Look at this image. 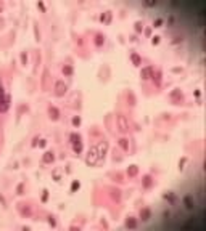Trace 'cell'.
Wrapping results in <instances>:
<instances>
[{"label": "cell", "instance_id": "1", "mask_svg": "<svg viewBox=\"0 0 206 231\" xmlns=\"http://www.w3.org/2000/svg\"><path fill=\"white\" fill-rule=\"evenodd\" d=\"M98 162V152H97V146H92L85 156V164L87 165H95Z\"/></svg>", "mask_w": 206, "mask_h": 231}, {"label": "cell", "instance_id": "2", "mask_svg": "<svg viewBox=\"0 0 206 231\" xmlns=\"http://www.w3.org/2000/svg\"><path fill=\"white\" fill-rule=\"evenodd\" d=\"M10 106V96L3 93V85L0 84V111L5 112Z\"/></svg>", "mask_w": 206, "mask_h": 231}, {"label": "cell", "instance_id": "3", "mask_svg": "<svg viewBox=\"0 0 206 231\" xmlns=\"http://www.w3.org/2000/svg\"><path fill=\"white\" fill-rule=\"evenodd\" d=\"M68 92V85L63 82V80H58V82H55V95L56 96H64Z\"/></svg>", "mask_w": 206, "mask_h": 231}, {"label": "cell", "instance_id": "4", "mask_svg": "<svg viewBox=\"0 0 206 231\" xmlns=\"http://www.w3.org/2000/svg\"><path fill=\"white\" fill-rule=\"evenodd\" d=\"M118 127H119V130H121L122 133L129 132V120L126 119V116H122V114L118 116Z\"/></svg>", "mask_w": 206, "mask_h": 231}, {"label": "cell", "instance_id": "5", "mask_svg": "<svg viewBox=\"0 0 206 231\" xmlns=\"http://www.w3.org/2000/svg\"><path fill=\"white\" fill-rule=\"evenodd\" d=\"M106 149H108V143L106 141H100L97 145V152H98V159H103L105 154H106Z\"/></svg>", "mask_w": 206, "mask_h": 231}, {"label": "cell", "instance_id": "6", "mask_svg": "<svg viewBox=\"0 0 206 231\" xmlns=\"http://www.w3.org/2000/svg\"><path fill=\"white\" fill-rule=\"evenodd\" d=\"M49 116L52 120H58L60 119V111L56 106H49Z\"/></svg>", "mask_w": 206, "mask_h": 231}, {"label": "cell", "instance_id": "7", "mask_svg": "<svg viewBox=\"0 0 206 231\" xmlns=\"http://www.w3.org/2000/svg\"><path fill=\"white\" fill-rule=\"evenodd\" d=\"M150 217H152V210L150 209H140V218H142V222H148L150 220Z\"/></svg>", "mask_w": 206, "mask_h": 231}, {"label": "cell", "instance_id": "8", "mask_svg": "<svg viewBox=\"0 0 206 231\" xmlns=\"http://www.w3.org/2000/svg\"><path fill=\"white\" fill-rule=\"evenodd\" d=\"M42 160H44L45 164H50V162H53L55 160V154L52 151H45L44 156H42Z\"/></svg>", "mask_w": 206, "mask_h": 231}, {"label": "cell", "instance_id": "9", "mask_svg": "<svg viewBox=\"0 0 206 231\" xmlns=\"http://www.w3.org/2000/svg\"><path fill=\"white\" fill-rule=\"evenodd\" d=\"M152 74H153V67L152 66L144 67V69L140 71V77H142V79H148V77H152Z\"/></svg>", "mask_w": 206, "mask_h": 231}, {"label": "cell", "instance_id": "10", "mask_svg": "<svg viewBox=\"0 0 206 231\" xmlns=\"http://www.w3.org/2000/svg\"><path fill=\"white\" fill-rule=\"evenodd\" d=\"M126 226L130 228V230L137 228V220H135L134 217H127V220H126Z\"/></svg>", "mask_w": 206, "mask_h": 231}, {"label": "cell", "instance_id": "11", "mask_svg": "<svg viewBox=\"0 0 206 231\" xmlns=\"http://www.w3.org/2000/svg\"><path fill=\"white\" fill-rule=\"evenodd\" d=\"M184 204L187 209H193V205H195V201H193L192 196H185L184 197Z\"/></svg>", "mask_w": 206, "mask_h": 231}, {"label": "cell", "instance_id": "12", "mask_svg": "<svg viewBox=\"0 0 206 231\" xmlns=\"http://www.w3.org/2000/svg\"><path fill=\"white\" fill-rule=\"evenodd\" d=\"M119 146L122 148V151H129V140L127 138H119Z\"/></svg>", "mask_w": 206, "mask_h": 231}, {"label": "cell", "instance_id": "13", "mask_svg": "<svg viewBox=\"0 0 206 231\" xmlns=\"http://www.w3.org/2000/svg\"><path fill=\"white\" fill-rule=\"evenodd\" d=\"M94 42H95V45H97V47H102V45L105 44V36H103V34H97Z\"/></svg>", "mask_w": 206, "mask_h": 231}, {"label": "cell", "instance_id": "14", "mask_svg": "<svg viewBox=\"0 0 206 231\" xmlns=\"http://www.w3.org/2000/svg\"><path fill=\"white\" fill-rule=\"evenodd\" d=\"M100 21H102V22H110V21H111V11H105V13H102Z\"/></svg>", "mask_w": 206, "mask_h": 231}, {"label": "cell", "instance_id": "15", "mask_svg": "<svg viewBox=\"0 0 206 231\" xmlns=\"http://www.w3.org/2000/svg\"><path fill=\"white\" fill-rule=\"evenodd\" d=\"M137 173H139V167L137 165H130L129 169H127V175L129 177H135Z\"/></svg>", "mask_w": 206, "mask_h": 231}, {"label": "cell", "instance_id": "16", "mask_svg": "<svg viewBox=\"0 0 206 231\" xmlns=\"http://www.w3.org/2000/svg\"><path fill=\"white\" fill-rule=\"evenodd\" d=\"M130 59H132V63H134L135 66H140V64H142V59H140V56L137 53H132V55H130Z\"/></svg>", "mask_w": 206, "mask_h": 231}, {"label": "cell", "instance_id": "17", "mask_svg": "<svg viewBox=\"0 0 206 231\" xmlns=\"http://www.w3.org/2000/svg\"><path fill=\"white\" fill-rule=\"evenodd\" d=\"M72 149H74V152H76V154H81V151H82V141L72 143Z\"/></svg>", "mask_w": 206, "mask_h": 231}, {"label": "cell", "instance_id": "18", "mask_svg": "<svg viewBox=\"0 0 206 231\" xmlns=\"http://www.w3.org/2000/svg\"><path fill=\"white\" fill-rule=\"evenodd\" d=\"M79 188H81V182H79V180H72V183H71V193H76Z\"/></svg>", "mask_w": 206, "mask_h": 231}, {"label": "cell", "instance_id": "19", "mask_svg": "<svg viewBox=\"0 0 206 231\" xmlns=\"http://www.w3.org/2000/svg\"><path fill=\"white\" fill-rule=\"evenodd\" d=\"M72 72H74V69H72V66H63V74L64 76H72Z\"/></svg>", "mask_w": 206, "mask_h": 231}, {"label": "cell", "instance_id": "20", "mask_svg": "<svg viewBox=\"0 0 206 231\" xmlns=\"http://www.w3.org/2000/svg\"><path fill=\"white\" fill-rule=\"evenodd\" d=\"M152 177H150V175H145V177H144V186L145 188H150V186H152Z\"/></svg>", "mask_w": 206, "mask_h": 231}, {"label": "cell", "instance_id": "21", "mask_svg": "<svg viewBox=\"0 0 206 231\" xmlns=\"http://www.w3.org/2000/svg\"><path fill=\"white\" fill-rule=\"evenodd\" d=\"M69 140H71V143L81 141V135H79V133H71V135H69Z\"/></svg>", "mask_w": 206, "mask_h": 231}, {"label": "cell", "instance_id": "22", "mask_svg": "<svg viewBox=\"0 0 206 231\" xmlns=\"http://www.w3.org/2000/svg\"><path fill=\"white\" fill-rule=\"evenodd\" d=\"M152 79H153V80H156V84L159 85V82H161V72H155V71H153Z\"/></svg>", "mask_w": 206, "mask_h": 231}, {"label": "cell", "instance_id": "23", "mask_svg": "<svg viewBox=\"0 0 206 231\" xmlns=\"http://www.w3.org/2000/svg\"><path fill=\"white\" fill-rule=\"evenodd\" d=\"M134 26H135V31H137V32H142V31H144V21H137Z\"/></svg>", "mask_w": 206, "mask_h": 231}, {"label": "cell", "instance_id": "24", "mask_svg": "<svg viewBox=\"0 0 206 231\" xmlns=\"http://www.w3.org/2000/svg\"><path fill=\"white\" fill-rule=\"evenodd\" d=\"M71 122H72V125H74V127H79V125H81V117H79V116H74Z\"/></svg>", "mask_w": 206, "mask_h": 231}, {"label": "cell", "instance_id": "25", "mask_svg": "<svg viewBox=\"0 0 206 231\" xmlns=\"http://www.w3.org/2000/svg\"><path fill=\"white\" fill-rule=\"evenodd\" d=\"M19 58H21V63L24 64V66H26V64H27V53H26V51H21Z\"/></svg>", "mask_w": 206, "mask_h": 231}, {"label": "cell", "instance_id": "26", "mask_svg": "<svg viewBox=\"0 0 206 231\" xmlns=\"http://www.w3.org/2000/svg\"><path fill=\"white\" fill-rule=\"evenodd\" d=\"M53 178H55V182H61V173H60V170H53Z\"/></svg>", "mask_w": 206, "mask_h": 231}, {"label": "cell", "instance_id": "27", "mask_svg": "<svg viewBox=\"0 0 206 231\" xmlns=\"http://www.w3.org/2000/svg\"><path fill=\"white\" fill-rule=\"evenodd\" d=\"M164 199H167L169 202H174V201H175V196H174V193H167V194H164Z\"/></svg>", "mask_w": 206, "mask_h": 231}, {"label": "cell", "instance_id": "28", "mask_svg": "<svg viewBox=\"0 0 206 231\" xmlns=\"http://www.w3.org/2000/svg\"><path fill=\"white\" fill-rule=\"evenodd\" d=\"M163 26V18H156L153 21V27H161Z\"/></svg>", "mask_w": 206, "mask_h": 231}, {"label": "cell", "instance_id": "29", "mask_svg": "<svg viewBox=\"0 0 206 231\" xmlns=\"http://www.w3.org/2000/svg\"><path fill=\"white\" fill-rule=\"evenodd\" d=\"M159 40H161V37H159V36H153L152 37V44L153 45H158V44H159Z\"/></svg>", "mask_w": 206, "mask_h": 231}, {"label": "cell", "instance_id": "30", "mask_svg": "<svg viewBox=\"0 0 206 231\" xmlns=\"http://www.w3.org/2000/svg\"><path fill=\"white\" fill-rule=\"evenodd\" d=\"M49 225L50 226H56V220H55V217H49Z\"/></svg>", "mask_w": 206, "mask_h": 231}, {"label": "cell", "instance_id": "31", "mask_svg": "<svg viewBox=\"0 0 206 231\" xmlns=\"http://www.w3.org/2000/svg\"><path fill=\"white\" fill-rule=\"evenodd\" d=\"M47 199H49V189H44V194H42V202H45Z\"/></svg>", "mask_w": 206, "mask_h": 231}, {"label": "cell", "instance_id": "32", "mask_svg": "<svg viewBox=\"0 0 206 231\" xmlns=\"http://www.w3.org/2000/svg\"><path fill=\"white\" fill-rule=\"evenodd\" d=\"M23 189H24V185L23 183H19L18 188H16V191H18V194H23Z\"/></svg>", "mask_w": 206, "mask_h": 231}, {"label": "cell", "instance_id": "33", "mask_svg": "<svg viewBox=\"0 0 206 231\" xmlns=\"http://www.w3.org/2000/svg\"><path fill=\"white\" fill-rule=\"evenodd\" d=\"M145 5H147V7H155V5H156V0H150V2H145Z\"/></svg>", "mask_w": 206, "mask_h": 231}, {"label": "cell", "instance_id": "34", "mask_svg": "<svg viewBox=\"0 0 206 231\" xmlns=\"http://www.w3.org/2000/svg\"><path fill=\"white\" fill-rule=\"evenodd\" d=\"M0 204L3 205V207H5V205H7V201H5V197H3V196H2V194H0Z\"/></svg>", "mask_w": 206, "mask_h": 231}, {"label": "cell", "instance_id": "35", "mask_svg": "<svg viewBox=\"0 0 206 231\" xmlns=\"http://www.w3.org/2000/svg\"><path fill=\"white\" fill-rule=\"evenodd\" d=\"M169 215H171L169 210H164V212H163V217H164V218H169Z\"/></svg>", "mask_w": 206, "mask_h": 231}, {"label": "cell", "instance_id": "36", "mask_svg": "<svg viewBox=\"0 0 206 231\" xmlns=\"http://www.w3.org/2000/svg\"><path fill=\"white\" fill-rule=\"evenodd\" d=\"M39 145V137H36L34 138V141H32V146H37Z\"/></svg>", "mask_w": 206, "mask_h": 231}, {"label": "cell", "instance_id": "37", "mask_svg": "<svg viewBox=\"0 0 206 231\" xmlns=\"http://www.w3.org/2000/svg\"><path fill=\"white\" fill-rule=\"evenodd\" d=\"M172 42H174V44H177V42H182V37H174V40H172Z\"/></svg>", "mask_w": 206, "mask_h": 231}, {"label": "cell", "instance_id": "38", "mask_svg": "<svg viewBox=\"0 0 206 231\" xmlns=\"http://www.w3.org/2000/svg\"><path fill=\"white\" fill-rule=\"evenodd\" d=\"M185 160H187V159H185V157H184V159H182V160H180V162H179V167H180V169H184V164H185Z\"/></svg>", "mask_w": 206, "mask_h": 231}, {"label": "cell", "instance_id": "39", "mask_svg": "<svg viewBox=\"0 0 206 231\" xmlns=\"http://www.w3.org/2000/svg\"><path fill=\"white\" fill-rule=\"evenodd\" d=\"M45 145H47V140H41V143H39V146H41V148H44Z\"/></svg>", "mask_w": 206, "mask_h": 231}, {"label": "cell", "instance_id": "40", "mask_svg": "<svg viewBox=\"0 0 206 231\" xmlns=\"http://www.w3.org/2000/svg\"><path fill=\"white\" fill-rule=\"evenodd\" d=\"M37 7H39L41 10H44V11H45V5L42 3V2H39V3H37Z\"/></svg>", "mask_w": 206, "mask_h": 231}]
</instances>
